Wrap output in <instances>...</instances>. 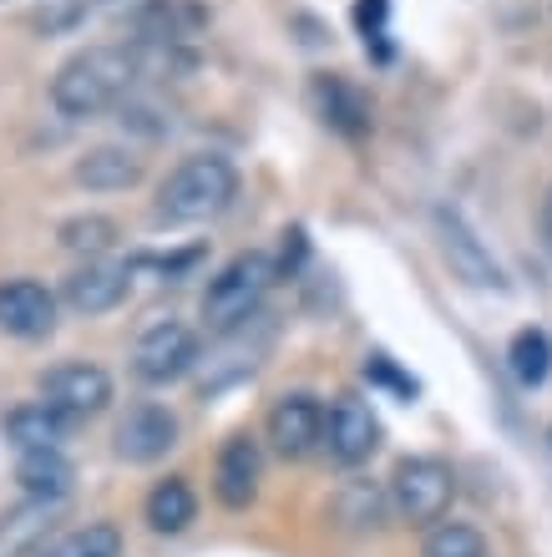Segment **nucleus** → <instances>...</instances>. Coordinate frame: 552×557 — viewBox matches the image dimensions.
<instances>
[{"instance_id":"nucleus-1","label":"nucleus","mask_w":552,"mask_h":557,"mask_svg":"<svg viewBox=\"0 0 552 557\" xmlns=\"http://www.w3.org/2000/svg\"><path fill=\"white\" fill-rule=\"evenodd\" d=\"M132 82H137V51L127 46H87L57 66L51 76V102L61 117L91 122L127 102Z\"/></svg>"},{"instance_id":"nucleus-2","label":"nucleus","mask_w":552,"mask_h":557,"mask_svg":"<svg viewBox=\"0 0 552 557\" xmlns=\"http://www.w3.org/2000/svg\"><path fill=\"white\" fill-rule=\"evenodd\" d=\"M233 198H238V168L223 152H193L162 177L152 219L168 228H188V223L219 219Z\"/></svg>"},{"instance_id":"nucleus-3","label":"nucleus","mask_w":552,"mask_h":557,"mask_svg":"<svg viewBox=\"0 0 552 557\" xmlns=\"http://www.w3.org/2000/svg\"><path fill=\"white\" fill-rule=\"evenodd\" d=\"M279 278L274 259L259 249L248 253H233L229 264L219 269V274L208 278L204 289V320L213 324V330H233V324L254 320L263 309V294H269V284Z\"/></svg>"},{"instance_id":"nucleus-4","label":"nucleus","mask_w":552,"mask_h":557,"mask_svg":"<svg viewBox=\"0 0 552 557\" xmlns=\"http://www.w3.org/2000/svg\"><path fill=\"white\" fill-rule=\"evenodd\" d=\"M269 350H274V320L263 309L254 320L233 324V330H219V345L208 355H198V391L219 396L229 385H244L269 360Z\"/></svg>"},{"instance_id":"nucleus-5","label":"nucleus","mask_w":552,"mask_h":557,"mask_svg":"<svg viewBox=\"0 0 552 557\" xmlns=\"http://www.w3.org/2000/svg\"><path fill=\"white\" fill-rule=\"evenodd\" d=\"M456 497V476L441 456H406L391 471V507L410 528H437Z\"/></svg>"},{"instance_id":"nucleus-6","label":"nucleus","mask_w":552,"mask_h":557,"mask_svg":"<svg viewBox=\"0 0 552 557\" xmlns=\"http://www.w3.org/2000/svg\"><path fill=\"white\" fill-rule=\"evenodd\" d=\"M198 335L183 320H158L152 330H143L137 350H132V370L143 385H173L188 370H198Z\"/></svg>"},{"instance_id":"nucleus-7","label":"nucleus","mask_w":552,"mask_h":557,"mask_svg":"<svg viewBox=\"0 0 552 557\" xmlns=\"http://www.w3.org/2000/svg\"><path fill=\"white\" fill-rule=\"evenodd\" d=\"M41 400L66 421H87V416L112 406V375L91 360H66V366L41 375Z\"/></svg>"},{"instance_id":"nucleus-8","label":"nucleus","mask_w":552,"mask_h":557,"mask_svg":"<svg viewBox=\"0 0 552 557\" xmlns=\"http://www.w3.org/2000/svg\"><path fill=\"white\" fill-rule=\"evenodd\" d=\"M376 446H380V421L360 396H340L324 411V451H330V461L360 467V461L376 456Z\"/></svg>"},{"instance_id":"nucleus-9","label":"nucleus","mask_w":552,"mask_h":557,"mask_svg":"<svg viewBox=\"0 0 552 557\" xmlns=\"http://www.w3.org/2000/svg\"><path fill=\"white\" fill-rule=\"evenodd\" d=\"M263 431H269V441H274L279 456L299 461V456H309L315 446H324V406L309 396V391L279 396L274 406H269V421H263Z\"/></svg>"},{"instance_id":"nucleus-10","label":"nucleus","mask_w":552,"mask_h":557,"mask_svg":"<svg viewBox=\"0 0 552 557\" xmlns=\"http://www.w3.org/2000/svg\"><path fill=\"white\" fill-rule=\"evenodd\" d=\"M57 330V294L36 278H5L0 284V335L46 339Z\"/></svg>"},{"instance_id":"nucleus-11","label":"nucleus","mask_w":552,"mask_h":557,"mask_svg":"<svg viewBox=\"0 0 552 557\" xmlns=\"http://www.w3.org/2000/svg\"><path fill=\"white\" fill-rule=\"evenodd\" d=\"M177 446V416L168 406H132L122 421H116V456L132 461V467H147V461H158Z\"/></svg>"},{"instance_id":"nucleus-12","label":"nucleus","mask_w":552,"mask_h":557,"mask_svg":"<svg viewBox=\"0 0 552 557\" xmlns=\"http://www.w3.org/2000/svg\"><path fill=\"white\" fill-rule=\"evenodd\" d=\"M132 289V269L116 264V259H87L76 264L61 284V299L76 309V314H112Z\"/></svg>"},{"instance_id":"nucleus-13","label":"nucleus","mask_w":552,"mask_h":557,"mask_svg":"<svg viewBox=\"0 0 552 557\" xmlns=\"http://www.w3.org/2000/svg\"><path fill=\"white\" fill-rule=\"evenodd\" d=\"M259 476H263V456L248 436H233L229 446L213 461V497L229 507V512H244L248 502L259 497Z\"/></svg>"},{"instance_id":"nucleus-14","label":"nucleus","mask_w":552,"mask_h":557,"mask_svg":"<svg viewBox=\"0 0 552 557\" xmlns=\"http://www.w3.org/2000/svg\"><path fill=\"white\" fill-rule=\"evenodd\" d=\"M76 183L91 193H127L143 183V158L132 147H91L76 158Z\"/></svg>"},{"instance_id":"nucleus-15","label":"nucleus","mask_w":552,"mask_h":557,"mask_svg":"<svg viewBox=\"0 0 552 557\" xmlns=\"http://www.w3.org/2000/svg\"><path fill=\"white\" fill-rule=\"evenodd\" d=\"M66 431H72V421H66L61 411H51L46 400H36V406H15V411L5 416V436H11V446L21 456L26 451H61Z\"/></svg>"},{"instance_id":"nucleus-16","label":"nucleus","mask_w":552,"mask_h":557,"mask_svg":"<svg viewBox=\"0 0 552 557\" xmlns=\"http://www.w3.org/2000/svg\"><path fill=\"white\" fill-rule=\"evenodd\" d=\"M72 476L76 471L61 451H26L15 461V482H21V492L36 502H61L72 492Z\"/></svg>"},{"instance_id":"nucleus-17","label":"nucleus","mask_w":552,"mask_h":557,"mask_svg":"<svg viewBox=\"0 0 552 557\" xmlns=\"http://www.w3.org/2000/svg\"><path fill=\"white\" fill-rule=\"evenodd\" d=\"M193 517H198V497H193V486L183 476H168V482H158L147 492V528L162 532V537L188 532Z\"/></svg>"},{"instance_id":"nucleus-18","label":"nucleus","mask_w":552,"mask_h":557,"mask_svg":"<svg viewBox=\"0 0 552 557\" xmlns=\"http://www.w3.org/2000/svg\"><path fill=\"white\" fill-rule=\"evenodd\" d=\"M36 557H122V532L112 522H87L76 532H61L57 543H46Z\"/></svg>"},{"instance_id":"nucleus-19","label":"nucleus","mask_w":552,"mask_h":557,"mask_svg":"<svg viewBox=\"0 0 552 557\" xmlns=\"http://www.w3.org/2000/svg\"><path fill=\"white\" fill-rule=\"evenodd\" d=\"M315 97H320L324 122H330V127H340V133L360 137L365 127H370V112H365V102L345 87V82H334V76H320V82H315Z\"/></svg>"},{"instance_id":"nucleus-20","label":"nucleus","mask_w":552,"mask_h":557,"mask_svg":"<svg viewBox=\"0 0 552 557\" xmlns=\"http://www.w3.org/2000/svg\"><path fill=\"white\" fill-rule=\"evenodd\" d=\"M507 360H512V375L523 385H542L552 375V335L548 330H517Z\"/></svg>"},{"instance_id":"nucleus-21","label":"nucleus","mask_w":552,"mask_h":557,"mask_svg":"<svg viewBox=\"0 0 552 557\" xmlns=\"http://www.w3.org/2000/svg\"><path fill=\"white\" fill-rule=\"evenodd\" d=\"M441 234H446V238H441V244H446V259L462 269L471 284H496V264L487 259V249H481L477 238L466 234L462 223H456V219H441Z\"/></svg>"},{"instance_id":"nucleus-22","label":"nucleus","mask_w":552,"mask_h":557,"mask_svg":"<svg viewBox=\"0 0 552 557\" xmlns=\"http://www.w3.org/2000/svg\"><path fill=\"white\" fill-rule=\"evenodd\" d=\"M116 244V223L102 213H82V219L61 223V249L82 253V259H107V249Z\"/></svg>"},{"instance_id":"nucleus-23","label":"nucleus","mask_w":552,"mask_h":557,"mask_svg":"<svg viewBox=\"0 0 552 557\" xmlns=\"http://www.w3.org/2000/svg\"><path fill=\"white\" fill-rule=\"evenodd\" d=\"M421 557H487V537L466 522H437L426 532Z\"/></svg>"},{"instance_id":"nucleus-24","label":"nucleus","mask_w":552,"mask_h":557,"mask_svg":"<svg viewBox=\"0 0 552 557\" xmlns=\"http://www.w3.org/2000/svg\"><path fill=\"white\" fill-rule=\"evenodd\" d=\"M41 5H46V11H41V26L57 30V26H76L82 15L102 11V5H122V0H41Z\"/></svg>"},{"instance_id":"nucleus-25","label":"nucleus","mask_w":552,"mask_h":557,"mask_svg":"<svg viewBox=\"0 0 552 557\" xmlns=\"http://www.w3.org/2000/svg\"><path fill=\"white\" fill-rule=\"evenodd\" d=\"M365 375H370L376 385H391L395 396H406V400L416 396V381H406V375H401V370H395L385 355H370V360H365Z\"/></svg>"},{"instance_id":"nucleus-26","label":"nucleus","mask_w":552,"mask_h":557,"mask_svg":"<svg viewBox=\"0 0 552 557\" xmlns=\"http://www.w3.org/2000/svg\"><path fill=\"white\" fill-rule=\"evenodd\" d=\"M385 15H391V0H360V5H355V21H360V30H365V46L385 41Z\"/></svg>"},{"instance_id":"nucleus-27","label":"nucleus","mask_w":552,"mask_h":557,"mask_svg":"<svg viewBox=\"0 0 552 557\" xmlns=\"http://www.w3.org/2000/svg\"><path fill=\"white\" fill-rule=\"evenodd\" d=\"M548 238H552V203H548Z\"/></svg>"}]
</instances>
